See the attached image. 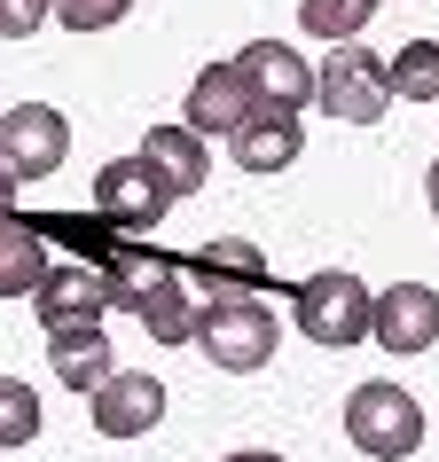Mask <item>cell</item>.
<instances>
[{
  "instance_id": "cell-1",
  "label": "cell",
  "mask_w": 439,
  "mask_h": 462,
  "mask_svg": "<svg viewBox=\"0 0 439 462\" xmlns=\"http://www.w3.org/2000/svg\"><path fill=\"white\" fill-rule=\"evenodd\" d=\"M275 337H283V321H275L267 298H196V353L212 368H228V376L267 368Z\"/></svg>"
},
{
  "instance_id": "cell-2",
  "label": "cell",
  "mask_w": 439,
  "mask_h": 462,
  "mask_svg": "<svg viewBox=\"0 0 439 462\" xmlns=\"http://www.w3.org/2000/svg\"><path fill=\"white\" fill-rule=\"evenodd\" d=\"M345 439H353L369 462H408L416 447H424V408H416L392 376H369V384H353V400H345Z\"/></svg>"
},
{
  "instance_id": "cell-3",
  "label": "cell",
  "mask_w": 439,
  "mask_h": 462,
  "mask_svg": "<svg viewBox=\"0 0 439 462\" xmlns=\"http://www.w3.org/2000/svg\"><path fill=\"white\" fill-rule=\"evenodd\" d=\"M369 306H377V291H361V274L353 267H330V274H306L291 291V314L298 329L314 345H330V353H345V345L369 337Z\"/></svg>"
},
{
  "instance_id": "cell-4",
  "label": "cell",
  "mask_w": 439,
  "mask_h": 462,
  "mask_svg": "<svg viewBox=\"0 0 439 462\" xmlns=\"http://www.w3.org/2000/svg\"><path fill=\"white\" fill-rule=\"evenodd\" d=\"M314 102L330 110V118H345V125H377L392 110V87H385V63L369 48H330V63L314 71Z\"/></svg>"
},
{
  "instance_id": "cell-5",
  "label": "cell",
  "mask_w": 439,
  "mask_h": 462,
  "mask_svg": "<svg viewBox=\"0 0 439 462\" xmlns=\"http://www.w3.org/2000/svg\"><path fill=\"white\" fill-rule=\"evenodd\" d=\"M63 157H71V125H63V110H48V102L0 110V165L16 172V180H48V172H63Z\"/></svg>"
},
{
  "instance_id": "cell-6",
  "label": "cell",
  "mask_w": 439,
  "mask_h": 462,
  "mask_svg": "<svg viewBox=\"0 0 439 462\" xmlns=\"http://www.w3.org/2000/svg\"><path fill=\"white\" fill-rule=\"evenodd\" d=\"M181 282L196 298H267V251L251 236H212L204 251L181 259Z\"/></svg>"
},
{
  "instance_id": "cell-7",
  "label": "cell",
  "mask_w": 439,
  "mask_h": 462,
  "mask_svg": "<svg viewBox=\"0 0 439 462\" xmlns=\"http://www.w3.org/2000/svg\"><path fill=\"white\" fill-rule=\"evenodd\" d=\"M369 337L385 345L392 361L432 353V345H439V291H424V282H392V291H377V306H369Z\"/></svg>"
},
{
  "instance_id": "cell-8",
  "label": "cell",
  "mask_w": 439,
  "mask_h": 462,
  "mask_svg": "<svg viewBox=\"0 0 439 462\" xmlns=\"http://www.w3.org/2000/svg\"><path fill=\"white\" fill-rule=\"evenodd\" d=\"M95 212L118 219V227H157V219L173 212V189L142 165V149H134V157H110V165L95 172Z\"/></svg>"
},
{
  "instance_id": "cell-9",
  "label": "cell",
  "mask_w": 439,
  "mask_h": 462,
  "mask_svg": "<svg viewBox=\"0 0 439 462\" xmlns=\"http://www.w3.org/2000/svg\"><path fill=\"white\" fill-rule=\"evenodd\" d=\"M87 408H95V431L102 439H142L165 423V384L157 376H134V368H118L110 384L87 392Z\"/></svg>"
},
{
  "instance_id": "cell-10",
  "label": "cell",
  "mask_w": 439,
  "mask_h": 462,
  "mask_svg": "<svg viewBox=\"0 0 439 462\" xmlns=\"http://www.w3.org/2000/svg\"><path fill=\"white\" fill-rule=\"evenodd\" d=\"M259 110V95H251V79L236 71V63H204L196 71V87H189V134L196 142H212V134H236V125Z\"/></svg>"
},
{
  "instance_id": "cell-11",
  "label": "cell",
  "mask_w": 439,
  "mask_h": 462,
  "mask_svg": "<svg viewBox=\"0 0 439 462\" xmlns=\"http://www.w3.org/2000/svg\"><path fill=\"white\" fill-rule=\"evenodd\" d=\"M236 71L251 79V95L267 102V110H306L314 102V71H306V55L283 48V40H251L236 55Z\"/></svg>"
},
{
  "instance_id": "cell-12",
  "label": "cell",
  "mask_w": 439,
  "mask_h": 462,
  "mask_svg": "<svg viewBox=\"0 0 439 462\" xmlns=\"http://www.w3.org/2000/svg\"><path fill=\"white\" fill-rule=\"evenodd\" d=\"M32 306H40V321H48V329H71V321H102V314H110L102 267H87V259H71V267H48L40 282H32Z\"/></svg>"
},
{
  "instance_id": "cell-13",
  "label": "cell",
  "mask_w": 439,
  "mask_h": 462,
  "mask_svg": "<svg viewBox=\"0 0 439 462\" xmlns=\"http://www.w3.org/2000/svg\"><path fill=\"white\" fill-rule=\"evenodd\" d=\"M228 149H236V165L244 172H283V165H298V149H306V134H298V110H251L236 134H228Z\"/></svg>"
},
{
  "instance_id": "cell-14",
  "label": "cell",
  "mask_w": 439,
  "mask_h": 462,
  "mask_svg": "<svg viewBox=\"0 0 439 462\" xmlns=\"http://www.w3.org/2000/svg\"><path fill=\"white\" fill-rule=\"evenodd\" d=\"M142 165L157 172V180L173 189V204H181V196H196V189H204L212 157H204V142H196L189 125H149V142H142Z\"/></svg>"
},
{
  "instance_id": "cell-15",
  "label": "cell",
  "mask_w": 439,
  "mask_h": 462,
  "mask_svg": "<svg viewBox=\"0 0 439 462\" xmlns=\"http://www.w3.org/2000/svg\"><path fill=\"white\" fill-rule=\"evenodd\" d=\"M48 361H55V376L71 392H95V384H110L118 368H110V345H102V321H71V329H48Z\"/></svg>"
},
{
  "instance_id": "cell-16",
  "label": "cell",
  "mask_w": 439,
  "mask_h": 462,
  "mask_svg": "<svg viewBox=\"0 0 439 462\" xmlns=\"http://www.w3.org/2000/svg\"><path fill=\"white\" fill-rule=\"evenodd\" d=\"M134 314H142V329H149L157 345H196V291L181 282V267L157 274V282L134 298Z\"/></svg>"
},
{
  "instance_id": "cell-17",
  "label": "cell",
  "mask_w": 439,
  "mask_h": 462,
  "mask_svg": "<svg viewBox=\"0 0 439 462\" xmlns=\"http://www.w3.org/2000/svg\"><path fill=\"white\" fill-rule=\"evenodd\" d=\"M48 274V251H40V219L0 212V298H32V282Z\"/></svg>"
},
{
  "instance_id": "cell-18",
  "label": "cell",
  "mask_w": 439,
  "mask_h": 462,
  "mask_svg": "<svg viewBox=\"0 0 439 462\" xmlns=\"http://www.w3.org/2000/svg\"><path fill=\"white\" fill-rule=\"evenodd\" d=\"M385 87L408 102H439V40H408V48L385 63Z\"/></svg>"
},
{
  "instance_id": "cell-19",
  "label": "cell",
  "mask_w": 439,
  "mask_h": 462,
  "mask_svg": "<svg viewBox=\"0 0 439 462\" xmlns=\"http://www.w3.org/2000/svg\"><path fill=\"white\" fill-rule=\"evenodd\" d=\"M369 16H377V0H298V24H306V40H330V48H345Z\"/></svg>"
},
{
  "instance_id": "cell-20",
  "label": "cell",
  "mask_w": 439,
  "mask_h": 462,
  "mask_svg": "<svg viewBox=\"0 0 439 462\" xmlns=\"http://www.w3.org/2000/svg\"><path fill=\"white\" fill-rule=\"evenodd\" d=\"M32 439H40V392L24 376H0V455L32 447Z\"/></svg>"
},
{
  "instance_id": "cell-21",
  "label": "cell",
  "mask_w": 439,
  "mask_h": 462,
  "mask_svg": "<svg viewBox=\"0 0 439 462\" xmlns=\"http://www.w3.org/2000/svg\"><path fill=\"white\" fill-rule=\"evenodd\" d=\"M134 0H55V24L63 32H110Z\"/></svg>"
},
{
  "instance_id": "cell-22",
  "label": "cell",
  "mask_w": 439,
  "mask_h": 462,
  "mask_svg": "<svg viewBox=\"0 0 439 462\" xmlns=\"http://www.w3.org/2000/svg\"><path fill=\"white\" fill-rule=\"evenodd\" d=\"M55 16V0H0V40H32Z\"/></svg>"
},
{
  "instance_id": "cell-23",
  "label": "cell",
  "mask_w": 439,
  "mask_h": 462,
  "mask_svg": "<svg viewBox=\"0 0 439 462\" xmlns=\"http://www.w3.org/2000/svg\"><path fill=\"white\" fill-rule=\"evenodd\" d=\"M16 189H24V180H16V172L0 165V212H16Z\"/></svg>"
},
{
  "instance_id": "cell-24",
  "label": "cell",
  "mask_w": 439,
  "mask_h": 462,
  "mask_svg": "<svg viewBox=\"0 0 439 462\" xmlns=\"http://www.w3.org/2000/svg\"><path fill=\"white\" fill-rule=\"evenodd\" d=\"M424 204H432V219H439V165L424 172Z\"/></svg>"
},
{
  "instance_id": "cell-25",
  "label": "cell",
  "mask_w": 439,
  "mask_h": 462,
  "mask_svg": "<svg viewBox=\"0 0 439 462\" xmlns=\"http://www.w3.org/2000/svg\"><path fill=\"white\" fill-rule=\"evenodd\" d=\"M220 462H283V455H267V447H244V455H220Z\"/></svg>"
}]
</instances>
